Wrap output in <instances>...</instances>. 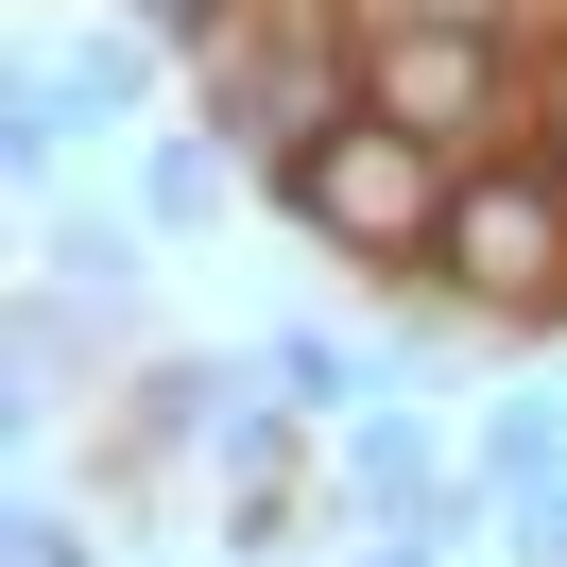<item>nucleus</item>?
Returning a JSON list of instances; mask_svg holds the SVG:
<instances>
[{
    "mask_svg": "<svg viewBox=\"0 0 567 567\" xmlns=\"http://www.w3.org/2000/svg\"><path fill=\"white\" fill-rule=\"evenodd\" d=\"M138 18H155V35H207V18H224V0H138Z\"/></svg>",
    "mask_w": 567,
    "mask_h": 567,
    "instance_id": "nucleus-11",
    "label": "nucleus"
},
{
    "mask_svg": "<svg viewBox=\"0 0 567 567\" xmlns=\"http://www.w3.org/2000/svg\"><path fill=\"white\" fill-rule=\"evenodd\" d=\"M430 292L482 310V327H550V310H567V155H550V138L464 155L447 241H430Z\"/></svg>",
    "mask_w": 567,
    "mask_h": 567,
    "instance_id": "nucleus-2",
    "label": "nucleus"
},
{
    "mask_svg": "<svg viewBox=\"0 0 567 567\" xmlns=\"http://www.w3.org/2000/svg\"><path fill=\"white\" fill-rule=\"evenodd\" d=\"M138 104H155V18H138V35H70V52H18V121H0V138H18V173H52L70 138H121Z\"/></svg>",
    "mask_w": 567,
    "mask_h": 567,
    "instance_id": "nucleus-4",
    "label": "nucleus"
},
{
    "mask_svg": "<svg viewBox=\"0 0 567 567\" xmlns=\"http://www.w3.org/2000/svg\"><path fill=\"white\" fill-rule=\"evenodd\" d=\"M258 395H292V413H379L395 361L344 344V327H276V344H258Z\"/></svg>",
    "mask_w": 567,
    "mask_h": 567,
    "instance_id": "nucleus-5",
    "label": "nucleus"
},
{
    "mask_svg": "<svg viewBox=\"0 0 567 567\" xmlns=\"http://www.w3.org/2000/svg\"><path fill=\"white\" fill-rule=\"evenodd\" d=\"M224 189H241V138H155L138 207H155V224H224Z\"/></svg>",
    "mask_w": 567,
    "mask_h": 567,
    "instance_id": "nucleus-8",
    "label": "nucleus"
},
{
    "mask_svg": "<svg viewBox=\"0 0 567 567\" xmlns=\"http://www.w3.org/2000/svg\"><path fill=\"white\" fill-rule=\"evenodd\" d=\"M361 567H447V533H379V550H361Z\"/></svg>",
    "mask_w": 567,
    "mask_h": 567,
    "instance_id": "nucleus-10",
    "label": "nucleus"
},
{
    "mask_svg": "<svg viewBox=\"0 0 567 567\" xmlns=\"http://www.w3.org/2000/svg\"><path fill=\"white\" fill-rule=\"evenodd\" d=\"M18 567H86V533H70V498H18V533H0Z\"/></svg>",
    "mask_w": 567,
    "mask_h": 567,
    "instance_id": "nucleus-9",
    "label": "nucleus"
},
{
    "mask_svg": "<svg viewBox=\"0 0 567 567\" xmlns=\"http://www.w3.org/2000/svg\"><path fill=\"white\" fill-rule=\"evenodd\" d=\"M447 189H464V155H447V138H413L395 104H344V121H310V138L276 155V207L310 224L327 258H361V276H430Z\"/></svg>",
    "mask_w": 567,
    "mask_h": 567,
    "instance_id": "nucleus-1",
    "label": "nucleus"
},
{
    "mask_svg": "<svg viewBox=\"0 0 567 567\" xmlns=\"http://www.w3.org/2000/svg\"><path fill=\"white\" fill-rule=\"evenodd\" d=\"M361 104H395L447 155H482L498 121H533V70L498 52V18H379V35H361Z\"/></svg>",
    "mask_w": 567,
    "mask_h": 567,
    "instance_id": "nucleus-3",
    "label": "nucleus"
},
{
    "mask_svg": "<svg viewBox=\"0 0 567 567\" xmlns=\"http://www.w3.org/2000/svg\"><path fill=\"white\" fill-rule=\"evenodd\" d=\"M464 464H482V498L567 482V395H550V379H498V395H482V430H464Z\"/></svg>",
    "mask_w": 567,
    "mask_h": 567,
    "instance_id": "nucleus-6",
    "label": "nucleus"
},
{
    "mask_svg": "<svg viewBox=\"0 0 567 567\" xmlns=\"http://www.w3.org/2000/svg\"><path fill=\"white\" fill-rule=\"evenodd\" d=\"M35 276H70V292H104V310H121V292H138V224H121V207L35 224Z\"/></svg>",
    "mask_w": 567,
    "mask_h": 567,
    "instance_id": "nucleus-7",
    "label": "nucleus"
}]
</instances>
